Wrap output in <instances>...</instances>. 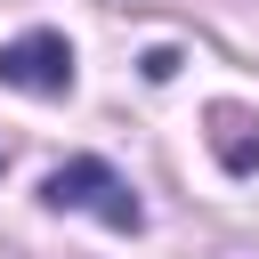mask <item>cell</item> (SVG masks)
I'll return each mask as SVG.
<instances>
[{
  "label": "cell",
  "instance_id": "cell-2",
  "mask_svg": "<svg viewBox=\"0 0 259 259\" xmlns=\"http://www.w3.org/2000/svg\"><path fill=\"white\" fill-rule=\"evenodd\" d=\"M0 81L24 97H73V40L57 24H32L16 40H0Z\"/></svg>",
  "mask_w": 259,
  "mask_h": 259
},
{
  "label": "cell",
  "instance_id": "cell-4",
  "mask_svg": "<svg viewBox=\"0 0 259 259\" xmlns=\"http://www.w3.org/2000/svg\"><path fill=\"white\" fill-rule=\"evenodd\" d=\"M178 65H186V57H178V49H170V40H154V49H146V57H138V73H146V81H170V73H178Z\"/></svg>",
  "mask_w": 259,
  "mask_h": 259
},
{
  "label": "cell",
  "instance_id": "cell-1",
  "mask_svg": "<svg viewBox=\"0 0 259 259\" xmlns=\"http://www.w3.org/2000/svg\"><path fill=\"white\" fill-rule=\"evenodd\" d=\"M40 202H49V210H89V219H105L113 235H138V227H146V202L130 194V178H121L113 162H97V154L57 162V170L40 178Z\"/></svg>",
  "mask_w": 259,
  "mask_h": 259
},
{
  "label": "cell",
  "instance_id": "cell-3",
  "mask_svg": "<svg viewBox=\"0 0 259 259\" xmlns=\"http://www.w3.org/2000/svg\"><path fill=\"white\" fill-rule=\"evenodd\" d=\"M202 138H210V154H219L227 178H251V170H259V113H251V105L219 97V105L202 113Z\"/></svg>",
  "mask_w": 259,
  "mask_h": 259
}]
</instances>
